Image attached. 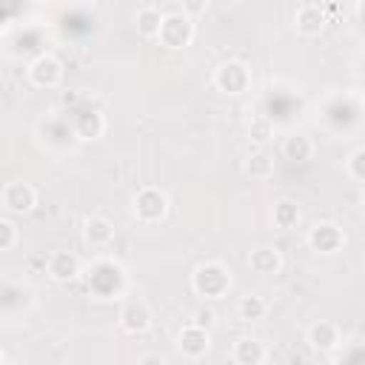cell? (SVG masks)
Returning <instances> with one entry per match:
<instances>
[{"label": "cell", "instance_id": "7c38bea8", "mask_svg": "<svg viewBox=\"0 0 365 365\" xmlns=\"http://www.w3.org/2000/svg\"><path fill=\"white\" fill-rule=\"evenodd\" d=\"M325 23H328V11H325L322 3H302V6H297V11H294V29H297V34H302V37H317V34H322Z\"/></svg>", "mask_w": 365, "mask_h": 365}, {"label": "cell", "instance_id": "4316f807", "mask_svg": "<svg viewBox=\"0 0 365 365\" xmlns=\"http://www.w3.org/2000/svg\"><path fill=\"white\" fill-rule=\"evenodd\" d=\"M134 365H168V359L160 354H143V356H137Z\"/></svg>", "mask_w": 365, "mask_h": 365}, {"label": "cell", "instance_id": "d4e9b609", "mask_svg": "<svg viewBox=\"0 0 365 365\" xmlns=\"http://www.w3.org/2000/svg\"><path fill=\"white\" fill-rule=\"evenodd\" d=\"M17 237H20V231H17L14 220L0 217V251H11L17 245Z\"/></svg>", "mask_w": 365, "mask_h": 365}, {"label": "cell", "instance_id": "8992f818", "mask_svg": "<svg viewBox=\"0 0 365 365\" xmlns=\"http://www.w3.org/2000/svg\"><path fill=\"white\" fill-rule=\"evenodd\" d=\"M63 74H66L63 71V63L54 54H48V51L37 54L29 63V68H26V77H29V83L34 88H57L63 83Z\"/></svg>", "mask_w": 365, "mask_h": 365}, {"label": "cell", "instance_id": "3957f363", "mask_svg": "<svg viewBox=\"0 0 365 365\" xmlns=\"http://www.w3.org/2000/svg\"><path fill=\"white\" fill-rule=\"evenodd\" d=\"M197 29H194V17H188L182 9H168L163 11V23H160V31H157V40L160 46L171 48V51H180V48H188L191 40H194Z\"/></svg>", "mask_w": 365, "mask_h": 365}, {"label": "cell", "instance_id": "484cf974", "mask_svg": "<svg viewBox=\"0 0 365 365\" xmlns=\"http://www.w3.org/2000/svg\"><path fill=\"white\" fill-rule=\"evenodd\" d=\"M194 325H200V328H205V331H211V325H214V311H208V308H200L197 314H194V319H191Z\"/></svg>", "mask_w": 365, "mask_h": 365}, {"label": "cell", "instance_id": "e0dca14e", "mask_svg": "<svg viewBox=\"0 0 365 365\" xmlns=\"http://www.w3.org/2000/svg\"><path fill=\"white\" fill-rule=\"evenodd\" d=\"M234 365H262L268 359V345L259 336H240L231 345Z\"/></svg>", "mask_w": 365, "mask_h": 365}, {"label": "cell", "instance_id": "9c48e42d", "mask_svg": "<svg viewBox=\"0 0 365 365\" xmlns=\"http://www.w3.org/2000/svg\"><path fill=\"white\" fill-rule=\"evenodd\" d=\"M308 245H311V251L331 257V254L342 251V245H345V231H342L336 222H331V220H319V222H314V225L308 228Z\"/></svg>", "mask_w": 365, "mask_h": 365}, {"label": "cell", "instance_id": "603a6c76", "mask_svg": "<svg viewBox=\"0 0 365 365\" xmlns=\"http://www.w3.org/2000/svg\"><path fill=\"white\" fill-rule=\"evenodd\" d=\"M248 140L257 145V148H265L271 140H274V120L265 117V114H257L248 120Z\"/></svg>", "mask_w": 365, "mask_h": 365}, {"label": "cell", "instance_id": "83f0119b", "mask_svg": "<svg viewBox=\"0 0 365 365\" xmlns=\"http://www.w3.org/2000/svg\"><path fill=\"white\" fill-rule=\"evenodd\" d=\"M0 365H3V351H0Z\"/></svg>", "mask_w": 365, "mask_h": 365}, {"label": "cell", "instance_id": "ba28073f", "mask_svg": "<svg viewBox=\"0 0 365 365\" xmlns=\"http://www.w3.org/2000/svg\"><path fill=\"white\" fill-rule=\"evenodd\" d=\"M43 274L57 285H68L77 277H83V259L74 251H51L46 257V271Z\"/></svg>", "mask_w": 365, "mask_h": 365}, {"label": "cell", "instance_id": "7a4b0ae2", "mask_svg": "<svg viewBox=\"0 0 365 365\" xmlns=\"http://www.w3.org/2000/svg\"><path fill=\"white\" fill-rule=\"evenodd\" d=\"M191 288L202 299H222V297H228V291H231V271H228V265H222L217 259L200 262L191 271Z\"/></svg>", "mask_w": 365, "mask_h": 365}, {"label": "cell", "instance_id": "5b68a950", "mask_svg": "<svg viewBox=\"0 0 365 365\" xmlns=\"http://www.w3.org/2000/svg\"><path fill=\"white\" fill-rule=\"evenodd\" d=\"M211 83H214V88L222 91V94H231V97L245 94V91L251 88V68H248L242 60H225V63H220V66L214 68Z\"/></svg>", "mask_w": 365, "mask_h": 365}, {"label": "cell", "instance_id": "6da1fadb", "mask_svg": "<svg viewBox=\"0 0 365 365\" xmlns=\"http://www.w3.org/2000/svg\"><path fill=\"white\" fill-rule=\"evenodd\" d=\"M86 285L97 299H111L120 297L128 285L125 265L114 257H100L86 268Z\"/></svg>", "mask_w": 365, "mask_h": 365}, {"label": "cell", "instance_id": "7402d4cb", "mask_svg": "<svg viewBox=\"0 0 365 365\" xmlns=\"http://www.w3.org/2000/svg\"><path fill=\"white\" fill-rule=\"evenodd\" d=\"M265 314H268L265 297H259V294H245V297L237 299V317H240L242 322H259V319H265Z\"/></svg>", "mask_w": 365, "mask_h": 365}, {"label": "cell", "instance_id": "9a60e30c", "mask_svg": "<svg viewBox=\"0 0 365 365\" xmlns=\"http://www.w3.org/2000/svg\"><path fill=\"white\" fill-rule=\"evenodd\" d=\"M114 234H117L114 222L103 214H91V217L83 220V240H86L88 248H97V251L108 248L114 242Z\"/></svg>", "mask_w": 365, "mask_h": 365}, {"label": "cell", "instance_id": "cb8c5ba5", "mask_svg": "<svg viewBox=\"0 0 365 365\" xmlns=\"http://www.w3.org/2000/svg\"><path fill=\"white\" fill-rule=\"evenodd\" d=\"M345 174L354 182H365V148H354L345 160Z\"/></svg>", "mask_w": 365, "mask_h": 365}, {"label": "cell", "instance_id": "52a82bcc", "mask_svg": "<svg viewBox=\"0 0 365 365\" xmlns=\"http://www.w3.org/2000/svg\"><path fill=\"white\" fill-rule=\"evenodd\" d=\"M0 202H3V208L9 214H17V217L31 214L34 205H37V188L31 182H26V180H11V182L3 185Z\"/></svg>", "mask_w": 365, "mask_h": 365}, {"label": "cell", "instance_id": "2e32d148", "mask_svg": "<svg viewBox=\"0 0 365 365\" xmlns=\"http://www.w3.org/2000/svg\"><path fill=\"white\" fill-rule=\"evenodd\" d=\"M248 268L257 274V277H274L282 271V254L274 248V245H257L248 251Z\"/></svg>", "mask_w": 365, "mask_h": 365}, {"label": "cell", "instance_id": "4fadbf2b", "mask_svg": "<svg viewBox=\"0 0 365 365\" xmlns=\"http://www.w3.org/2000/svg\"><path fill=\"white\" fill-rule=\"evenodd\" d=\"M177 348H180L182 356L200 359V356H205L208 348H211V331H205V328L188 322V325H182L180 334H177Z\"/></svg>", "mask_w": 365, "mask_h": 365}, {"label": "cell", "instance_id": "ffe728a7", "mask_svg": "<svg viewBox=\"0 0 365 365\" xmlns=\"http://www.w3.org/2000/svg\"><path fill=\"white\" fill-rule=\"evenodd\" d=\"M242 168H245V174H248L251 180H271V177H274V157H271L265 148H254V151L245 157Z\"/></svg>", "mask_w": 365, "mask_h": 365}, {"label": "cell", "instance_id": "d6986e66", "mask_svg": "<svg viewBox=\"0 0 365 365\" xmlns=\"http://www.w3.org/2000/svg\"><path fill=\"white\" fill-rule=\"evenodd\" d=\"M271 220H274V225L277 228H297L299 225V220H302V211H299V205H297V200H291V197H279L277 202H274V208H271Z\"/></svg>", "mask_w": 365, "mask_h": 365}, {"label": "cell", "instance_id": "8fae6325", "mask_svg": "<svg viewBox=\"0 0 365 365\" xmlns=\"http://www.w3.org/2000/svg\"><path fill=\"white\" fill-rule=\"evenodd\" d=\"M305 342L317 351V354H331L342 345V331L334 319H317L308 325L305 331Z\"/></svg>", "mask_w": 365, "mask_h": 365}, {"label": "cell", "instance_id": "5bb4252c", "mask_svg": "<svg viewBox=\"0 0 365 365\" xmlns=\"http://www.w3.org/2000/svg\"><path fill=\"white\" fill-rule=\"evenodd\" d=\"M71 134L77 137V140H83V143H91V140H100L103 134H106V117H103V111H97V108H86V111H77L74 117H71Z\"/></svg>", "mask_w": 365, "mask_h": 365}, {"label": "cell", "instance_id": "30bf717a", "mask_svg": "<svg viewBox=\"0 0 365 365\" xmlns=\"http://www.w3.org/2000/svg\"><path fill=\"white\" fill-rule=\"evenodd\" d=\"M117 319H120V328L125 334H131V336H143L154 325V314H151L145 299H125L120 314H117Z\"/></svg>", "mask_w": 365, "mask_h": 365}, {"label": "cell", "instance_id": "ac0fdd59", "mask_svg": "<svg viewBox=\"0 0 365 365\" xmlns=\"http://www.w3.org/2000/svg\"><path fill=\"white\" fill-rule=\"evenodd\" d=\"M314 151H317L314 140L308 134H302V131H297V134L282 140V157L291 160V163H308L314 157Z\"/></svg>", "mask_w": 365, "mask_h": 365}, {"label": "cell", "instance_id": "277c9868", "mask_svg": "<svg viewBox=\"0 0 365 365\" xmlns=\"http://www.w3.org/2000/svg\"><path fill=\"white\" fill-rule=\"evenodd\" d=\"M168 208H171V200L168 194L160 188V185H143L137 188V194L131 197V211L140 222L145 225H154V222H163L168 217Z\"/></svg>", "mask_w": 365, "mask_h": 365}, {"label": "cell", "instance_id": "44dd1931", "mask_svg": "<svg viewBox=\"0 0 365 365\" xmlns=\"http://www.w3.org/2000/svg\"><path fill=\"white\" fill-rule=\"evenodd\" d=\"M160 23H163V9L160 6H140L137 14H134V26L143 37L148 40H157V31H160Z\"/></svg>", "mask_w": 365, "mask_h": 365}]
</instances>
